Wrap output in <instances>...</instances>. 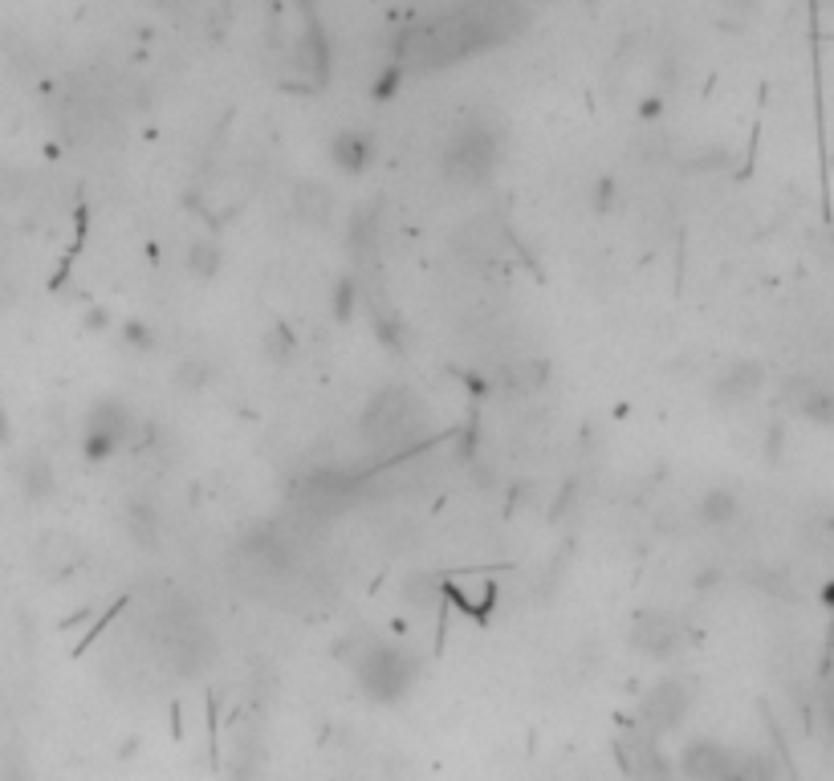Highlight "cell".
Listing matches in <instances>:
<instances>
[{"label": "cell", "mask_w": 834, "mask_h": 781, "mask_svg": "<svg viewBox=\"0 0 834 781\" xmlns=\"http://www.w3.org/2000/svg\"><path fill=\"white\" fill-rule=\"evenodd\" d=\"M354 668V680H359L363 696L375 700V704H395L411 692L415 676H420V664H415V655L399 643H383V639H367L363 651L350 659Z\"/></svg>", "instance_id": "1"}, {"label": "cell", "mask_w": 834, "mask_h": 781, "mask_svg": "<svg viewBox=\"0 0 834 781\" xmlns=\"http://www.w3.org/2000/svg\"><path fill=\"white\" fill-rule=\"evenodd\" d=\"M497 155H501V147L489 127H460L444 147V175L464 188L485 184L497 167Z\"/></svg>", "instance_id": "2"}, {"label": "cell", "mask_w": 834, "mask_h": 781, "mask_svg": "<svg viewBox=\"0 0 834 781\" xmlns=\"http://www.w3.org/2000/svg\"><path fill=\"white\" fill-rule=\"evenodd\" d=\"M135 432V411L123 399H98L86 411V428H82V456L90 464H106L118 456V448L131 444Z\"/></svg>", "instance_id": "3"}, {"label": "cell", "mask_w": 834, "mask_h": 781, "mask_svg": "<svg viewBox=\"0 0 834 781\" xmlns=\"http://www.w3.org/2000/svg\"><path fill=\"white\" fill-rule=\"evenodd\" d=\"M692 700H696L692 680H684V676H668V680H660V684H655V688L643 696L635 729L660 741L664 733H672V729H680V725H684V716L692 712Z\"/></svg>", "instance_id": "4"}, {"label": "cell", "mask_w": 834, "mask_h": 781, "mask_svg": "<svg viewBox=\"0 0 834 781\" xmlns=\"http://www.w3.org/2000/svg\"><path fill=\"white\" fill-rule=\"evenodd\" d=\"M163 655L180 676H200L212 664V639L196 615H167L163 619Z\"/></svg>", "instance_id": "5"}, {"label": "cell", "mask_w": 834, "mask_h": 781, "mask_svg": "<svg viewBox=\"0 0 834 781\" xmlns=\"http://www.w3.org/2000/svg\"><path fill=\"white\" fill-rule=\"evenodd\" d=\"M676 773L680 781H733L745 773V765L729 745L712 737H692L676 757Z\"/></svg>", "instance_id": "6"}, {"label": "cell", "mask_w": 834, "mask_h": 781, "mask_svg": "<svg viewBox=\"0 0 834 781\" xmlns=\"http://www.w3.org/2000/svg\"><path fill=\"white\" fill-rule=\"evenodd\" d=\"M411 411H415V399H411L407 387H399V383L383 387L363 411V436L375 440V444H387V440L403 436L407 424H411Z\"/></svg>", "instance_id": "7"}, {"label": "cell", "mask_w": 834, "mask_h": 781, "mask_svg": "<svg viewBox=\"0 0 834 781\" xmlns=\"http://www.w3.org/2000/svg\"><path fill=\"white\" fill-rule=\"evenodd\" d=\"M782 403L810 419L818 428H834V387L818 375H786L782 379Z\"/></svg>", "instance_id": "8"}, {"label": "cell", "mask_w": 834, "mask_h": 781, "mask_svg": "<svg viewBox=\"0 0 834 781\" xmlns=\"http://www.w3.org/2000/svg\"><path fill=\"white\" fill-rule=\"evenodd\" d=\"M680 635H684V627H680L676 615L647 607V611H635L631 631H627V643H631L635 651H643V655L664 659V655H672V651L680 647Z\"/></svg>", "instance_id": "9"}, {"label": "cell", "mask_w": 834, "mask_h": 781, "mask_svg": "<svg viewBox=\"0 0 834 781\" xmlns=\"http://www.w3.org/2000/svg\"><path fill=\"white\" fill-rule=\"evenodd\" d=\"M619 761L631 781H676V765L664 757L660 741L639 733V729L619 741Z\"/></svg>", "instance_id": "10"}, {"label": "cell", "mask_w": 834, "mask_h": 781, "mask_svg": "<svg viewBox=\"0 0 834 781\" xmlns=\"http://www.w3.org/2000/svg\"><path fill=\"white\" fill-rule=\"evenodd\" d=\"M33 562L45 578H70L74 570L86 566V546L78 542L74 533L66 529H49L37 537V546H33Z\"/></svg>", "instance_id": "11"}, {"label": "cell", "mask_w": 834, "mask_h": 781, "mask_svg": "<svg viewBox=\"0 0 834 781\" xmlns=\"http://www.w3.org/2000/svg\"><path fill=\"white\" fill-rule=\"evenodd\" d=\"M761 387H765V367L753 363V358H733V363L721 367V375L712 379V399L725 407H737V403L757 399Z\"/></svg>", "instance_id": "12"}, {"label": "cell", "mask_w": 834, "mask_h": 781, "mask_svg": "<svg viewBox=\"0 0 834 781\" xmlns=\"http://www.w3.org/2000/svg\"><path fill=\"white\" fill-rule=\"evenodd\" d=\"M123 529H127V537L139 550H159V542H163V513H159V505L151 497H143V493H131L123 501Z\"/></svg>", "instance_id": "13"}, {"label": "cell", "mask_w": 834, "mask_h": 781, "mask_svg": "<svg viewBox=\"0 0 834 781\" xmlns=\"http://www.w3.org/2000/svg\"><path fill=\"white\" fill-rule=\"evenodd\" d=\"M13 480H17L21 497L33 501V505H41L57 493V472H53L49 456H41V452H21L13 460Z\"/></svg>", "instance_id": "14"}, {"label": "cell", "mask_w": 834, "mask_h": 781, "mask_svg": "<svg viewBox=\"0 0 834 781\" xmlns=\"http://www.w3.org/2000/svg\"><path fill=\"white\" fill-rule=\"evenodd\" d=\"M375 155H379V143L367 131H338L330 143V159L342 175H363L375 163Z\"/></svg>", "instance_id": "15"}, {"label": "cell", "mask_w": 834, "mask_h": 781, "mask_svg": "<svg viewBox=\"0 0 834 781\" xmlns=\"http://www.w3.org/2000/svg\"><path fill=\"white\" fill-rule=\"evenodd\" d=\"M293 212H297V220L326 228L334 216V192L326 184H318V179H302V184L293 188Z\"/></svg>", "instance_id": "16"}, {"label": "cell", "mask_w": 834, "mask_h": 781, "mask_svg": "<svg viewBox=\"0 0 834 781\" xmlns=\"http://www.w3.org/2000/svg\"><path fill=\"white\" fill-rule=\"evenodd\" d=\"M700 521L708 525V529H729V525H737V517H741V501H737V493L733 489H708L704 497H700Z\"/></svg>", "instance_id": "17"}, {"label": "cell", "mask_w": 834, "mask_h": 781, "mask_svg": "<svg viewBox=\"0 0 834 781\" xmlns=\"http://www.w3.org/2000/svg\"><path fill=\"white\" fill-rule=\"evenodd\" d=\"M184 265H188V273H192L196 281H212V277H220V269H224V249H220V240H212V236H196L192 245H188Z\"/></svg>", "instance_id": "18"}, {"label": "cell", "mask_w": 834, "mask_h": 781, "mask_svg": "<svg viewBox=\"0 0 834 781\" xmlns=\"http://www.w3.org/2000/svg\"><path fill=\"white\" fill-rule=\"evenodd\" d=\"M505 383L513 391H521V395L542 391L550 383V363H546V358H517V363L505 371Z\"/></svg>", "instance_id": "19"}, {"label": "cell", "mask_w": 834, "mask_h": 781, "mask_svg": "<svg viewBox=\"0 0 834 781\" xmlns=\"http://www.w3.org/2000/svg\"><path fill=\"white\" fill-rule=\"evenodd\" d=\"M212 363H204V358H184L180 367H175V391H184V395H200V391H208V383H212Z\"/></svg>", "instance_id": "20"}, {"label": "cell", "mask_w": 834, "mask_h": 781, "mask_svg": "<svg viewBox=\"0 0 834 781\" xmlns=\"http://www.w3.org/2000/svg\"><path fill=\"white\" fill-rule=\"evenodd\" d=\"M403 598H407L411 607L424 611V607H436V603H440V598H444V586H440L432 574H411V578L403 582Z\"/></svg>", "instance_id": "21"}, {"label": "cell", "mask_w": 834, "mask_h": 781, "mask_svg": "<svg viewBox=\"0 0 834 781\" xmlns=\"http://www.w3.org/2000/svg\"><path fill=\"white\" fill-rule=\"evenodd\" d=\"M375 338H379L387 350L403 354V350H407V326H403V318L391 314V310H375Z\"/></svg>", "instance_id": "22"}, {"label": "cell", "mask_w": 834, "mask_h": 781, "mask_svg": "<svg viewBox=\"0 0 834 781\" xmlns=\"http://www.w3.org/2000/svg\"><path fill=\"white\" fill-rule=\"evenodd\" d=\"M118 334H123V346L135 350V354H155V346H159L155 326H147L143 318H127L123 326H118Z\"/></svg>", "instance_id": "23"}, {"label": "cell", "mask_w": 834, "mask_h": 781, "mask_svg": "<svg viewBox=\"0 0 834 781\" xmlns=\"http://www.w3.org/2000/svg\"><path fill=\"white\" fill-rule=\"evenodd\" d=\"M293 330L285 326V322H277V326H269V334H265V342H261V350H265V358L269 363H289L293 358Z\"/></svg>", "instance_id": "24"}, {"label": "cell", "mask_w": 834, "mask_h": 781, "mask_svg": "<svg viewBox=\"0 0 834 781\" xmlns=\"http://www.w3.org/2000/svg\"><path fill=\"white\" fill-rule=\"evenodd\" d=\"M354 306H359V285L350 277H342L334 285V297H330V310H334V322H350L354 318Z\"/></svg>", "instance_id": "25"}, {"label": "cell", "mask_w": 834, "mask_h": 781, "mask_svg": "<svg viewBox=\"0 0 834 781\" xmlns=\"http://www.w3.org/2000/svg\"><path fill=\"white\" fill-rule=\"evenodd\" d=\"M806 537H810L814 550L830 554V550H834V513H814V517L806 521Z\"/></svg>", "instance_id": "26"}, {"label": "cell", "mask_w": 834, "mask_h": 781, "mask_svg": "<svg viewBox=\"0 0 834 781\" xmlns=\"http://www.w3.org/2000/svg\"><path fill=\"white\" fill-rule=\"evenodd\" d=\"M0 781H33V769L21 753H0Z\"/></svg>", "instance_id": "27"}, {"label": "cell", "mask_w": 834, "mask_h": 781, "mask_svg": "<svg viewBox=\"0 0 834 781\" xmlns=\"http://www.w3.org/2000/svg\"><path fill=\"white\" fill-rule=\"evenodd\" d=\"M818 716H822V733H826V741L834 745V676L822 684V692H818Z\"/></svg>", "instance_id": "28"}, {"label": "cell", "mask_w": 834, "mask_h": 781, "mask_svg": "<svg viewBox=\"0 0 834 781\" xmlns=\"http://www.w3.org/2000/svg\"><path fill=\"white\" fill-rule=\"evenodd\" d=\"M590 204H594V212H611L615 208V179L603 175L599 184H594V200Z\"/></svg>", "instance_id": "29"}, {"label": "cell", "mask_w": 834, "mask_h": 781, "mask_svg": "<svg viewBox=\"0 0 834 781\" xmlns=\"http://www.w3.org/2000/svg\"><path fill=\"white\" fill-rule=\"evenodd\" d=\"M765 452H769V460H778V456H782V424H773V428H769Z\"/></svg>", "instance_id": "30"}, {"label": "cell", "mask_w": 834, "mask_h": 781, "mask_svg": "<svg viewBox=\"0 0 834 781\" xmlns=\"http://www.w3.org/2000/svg\"><path fill=\"white\" fill-rule=\"evenodd\" d=\"M86 326H90V330H106V326H110V314H106L102 306H94V310L86 314Z\"/></svg>", "instance_id": "31"}, {"label": "cell", "mask_w": 834, "mask_h": 781, "mask_svg": "<svg viewBox=\"0 0 834 781\" xmlns=\"http://www.w3.org/2000/svg\"><path fill=\"white\" fill-rule=\"evenodd\" d=\"M139 745H143L139 737H127V741H118V761H131V757L139 753Z\"/></svg>", "instance_id": "32"}, {"label": "cell", "mask_w": 834, "mask_h": 781, "mask_svg": "<svg viewBox=\"0 0 834 781\" xmlns=\"http://www.w3.org/2000/svg\"><path fill=\"white\" fill-rule=\"evenodd\" d=\"M0 444H13V424H9V411L0 407Z\"/></svg>", "instance_id": "33"}, {"label": "cell", "mask_w": 834, "mask_h": 781, "mask_svg": "<svg viewBox=\"0 0 834 781\" xmlns=\"http://www.w3.org/2000/svg\"><path fill=\"white\" fill-rule=\"evenodd\" d=\"M826 265H834V232H826V249H818Z\"/></svg>", "instance_id": "34"}, {"label": "cell", "mask_w": 834, "mask_h": 781, "mask_svg": "<svg viewBox=\"0 0 834 781\" xmlns=\"http://www.w3.org/2000/svg\"><path fill=\"white\" fill-rule=\"evenodd\" d=\"M822 603H826V607H834V578L822 586Z\"/></svg>", "instance_id": "35"}, {"label": "cell", "mask_w": 834, "mask_h": 781, "mask_svg": "<svg viewBox=\"0 0 834 781\" xmlns=\"http://www.w3.org/2000/svg\"><path fill=\"white\" fill-rule=\"evenodd\" d=\"M753 781H757V777H753ZM761 781H769V777H761Z\"/></svg>", "instance_id": "36"}]
</instances>
